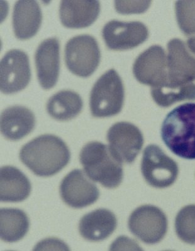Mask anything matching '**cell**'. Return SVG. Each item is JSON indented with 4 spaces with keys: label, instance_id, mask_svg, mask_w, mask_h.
Segmentation results:
<instances>
[{
    "label": "cell",
    "instance_id": "cell-1",
    "mask_svg": "<svg viewBox=\"0 0 195 251\" xmlns=\"http://www.w3.org/2000/svg\"><path fill=\"white\" fill-rule=\"evenodd\" d=\"M68 146L61 139L52 134L38 136L23 146L20 158L36 176H55L70 160Z\"/></svg>",
    "mask_w": 195,
    "mask_h": 251
},
{
    "label": "cell",
    "instance_id": "cell-2",
    "mask_svg": "<svg viewBox=\"0 0 195 251\" xmlns=\"http://www.w3.org/2000/svg\"><path fill=\"white\" fill-rule=\"evenodd\" d=\"M164 143L172 153L195 159V103L176 107L167 114L161 127Z\"/></svg>",
    "mask_w": 195,
    "mask_h": 251
},
{
    "label": "cell",
    "instance_id": "cell-3",
    "mask_svg": "<svg viewBox=\"0 0 195 251\" xmlns=\"http://www.w3.org/2000/svg\"><path fill=\"white\" fill-rule=\"evenodd\" d=\"M80 158L85 174L92 180L108 188L118 187L122 183L123 162L109 146L91 141L83 148Z\"/></svg>",
    "mask_w": 195,
    "mask_h": 251
},
{
    "label": "cell",
    "instance_id": "cell-4",
    "mask_svg": "<svg viewBox=\"0 0 195 251\" xmlns=\"http://www.w3.org/2000/svg\"><path fill=\"white\" fill-rule=\"evenodd\" d=\"M124 100L122 80L115 70L111 69L98 78L91 89V114L96 118L116 115L122 110Z\"/></svg>",
    "mask_w": 195,
    "mask_h": 251
},
{
    "label": "cell",
    "instance_id": "cell-5",
    "mask_svg": "<svg viewBox=\"0 0 195 251\" xmlns=\"http://www.w3.org/2000/svg\"><path fill=\"white\" fill-rule=\"evenodd\" d=\"M100 50L96 40L89 35L76 36L65 47V62L69 71L80 77H87L97 69Z\"/></svg>",
    "mask_w": 195,
    "mask_h": 251
},
{
    "label": "cell",
    "instance_id": "cell-6",
    "mask_svg": "<svg viewBox=\"0 0 195 251\" xmlns=\"http://www.w3.org/2000/svg\"><path fill=\"white\" fill-rule=\"evenodd\" d=\"M141 171L148 184L158 188L173 184L179 174L175 161L154 145L148 146L143 150Z\"/></svg>",
    "mask_w": 195,
    "mask_h": 251
},
{
    "label": "cell",
    "instance_id": "cell-7",
    "mask_svg": "<svg viewBox=\"0 0 195 251\" xmlns=\"http://www.w3.org/2000/svg\"><path fill=\"white\" fill-rule=\"evenodd\" d=\"M128 226L135 236L147 244L162 241L167 230V220L162 210L153 205L137 208L129 217Z\"/></svg>",
    "mask_w": 195,
    "mask_h": 251
},
{
    "label": "cell",
    "instance_id": "cell-8",
    "mask_svg": "<svg viewBox=\"0 0 195 251\" xmlns=\"http://www.w3.org/2000/svg\"><path fill=\"white\" fill-rule=\"evenodd\" d=\"M31 72L28 54L13 49L4 55L0 62V89L10 94L26 88L30 82Z\"/></svg>",
    "mask_w": 195,
    "mask_h": 251
},
{
    "label": "cell",
    "instance_id": "cell-9",
    "mask_svg": "<svg viewBox=\"0 0 195 251\" xmlns=\"http://www.w3.org/2000/svg\"><path fill=\"white\" fill-rule=\"evenodd\" d=\"M133 73L139 82L152 88L167 84V56L162 47L153 46L140 53L134 62Z\"/></svg>",
    "mask_w": 195,
    "mask_h": 251
},
{
    "label": "cell",
    "instance_id": "cell-10",
    "mask_svg": "<svg viewBox=\"0 0 195 251\" xmlns=\"http://www.w3.org/2000/svg\"><path fill=\"white\" fill-rule=\"evenodd\" d=\"M102 36L108 48L115 50L135 48L149 37L146 26L140 22L111 20L105 25Z\"/></svg>",
    "mask_w": 195,
    "mask_h": 251
},
{
    "label": "cell",
    "instance_id": "cell-11",
    "mask_svg": "<svg viewBox=\"0 0 195 251\" xmlns=\"http://www.w3.org/2000/svg\"><path fill=\"white\" fill-rule=\"evenodd\" d=\"M107 138L111 151L123 163H133L143 145L140 129L128 122L116 123L112 126Z\"/></svg>",
    "mask_w": 195,
    "mask_h": 251
},
{
    "label": "cell",
    "instance_id": "cell-12",
    "mask_svg": "<svg viewBox=\"0 0 195 251\" xmlns=\"http://www.w3.org/2000/svg\"><path fill=\"white\" fill-rule=\"evenodd\" d=\"M60 194L67 205L82 208L91 205L98 200L99 190L82 170H74L61 181Z\"/></svg>",
    "mask_w": 195,
    "mask_h": 251
},
{
    "label": "cell",
    "instance_id": "cell-13",
    "mask_svg": "<svg viewBox=\"0 0 195 251\" xmlns=\"http://www.w3.org/2000/svg\"><path fill=\"white\" fill-rule=\"evenodd\" d=\"M168 83L180 86L195 80V57L188 50L182 40L175 39L167 44Z\"/></svg>",
    "mask_w": 195,
    "mask_h": 251
},
{
    "label": "cell",
    "instance_id": "cell-14",
    "mask_svg": "<svg viewBox=\"0 0 195 251\" xmlns=\"http://www.w3.org/2000/svg\"><path fill=\"white\" fill-rule=\"evenodd\" d=\"M38 80L44 89L55 86L60 68L59 44L55 37L44 40L37 47L35 55Z\"/></svg>",
    "mask_w": 195,
    "mask_h": 251
},
{
    "label": "cell",
    "instance_id": "cell-15",
    "mask_svg": "<svg viewBox=\"0 0 195 251\" xmlns=\"http://www.w3.org/2000/svg\"><path fill=\"white\" fill-rule=\"evenodd\" d=\"M0 125L4 138L12 141L20 140L34 128L35 115L26 107H9L1 112Z\"/></svg>",
    "mask_w": 195,
    "mask_h": 251
},
{
    "label": "cell",
    "instance_id": "cell-16",
    "mask_svg": "<svg viewBox=\"0 0 195 251\" xmlns=\"http://www.w3.org/2000/svg\"><path fill=\"white\" fill-rule=\"evenodd\" d=\"M42 13L39 3L32 0L15 3L13 12V27L18 39H30L37 33L42 24Z\"/></svg>",
    "mask_w": 195,
    "mask_h": 251
},
{
    "label": "cell",
    "instance_id": "cell-17",
    "mask_svg": "<svg viewBox=\"0 0 195 251\" xmlns=\"http://www.w3.org/2000/svg\"><path fill=\"white\" fill-rule=\"evenodd\" d=\"M117 227V219L111 210L100 208L88 213L80 222L81 235L89 241H101L113 234Z\"/></svg>",
    "mask_w": 195,
    "mask_h": 251
},
{
    "label": "cell",
    "instance_id": "cell-18",
    "mask_svg": "<svg viewBox=\"0 0 195 251\" xmlns=\"http://www.w3.org/2000/svg\"><path fill=\"white\" fill-rule=\"evenodd\" d=\"M100 11L98 1H61L60 19L66 27H87L97 19Z\"/></svg>",
    "mask_w": 195,
    "mask_h": 251
},
{
    "label": "cell",
    "instance_id": "cell-19",
    "mask_svg": "<svg viewBox=\"0 0 195 251\" xmlns=\"http://www.w3.org/2000/svg\"><path fill=\"white\" fill-rule=\"evenodd\" d=\"M32 185L20 170L6 166L0 170V200L4 202H19L30 196Z\"/></svg>",
    "mask_w": 195,
    "mask_h": 251
},
{
    "label": "cell",
    "instance_id": "cell-20",
    "mask_svg": "<svg viewBox=\"0 0 195 251\" xmlns=\"http://www.w3.org/2000/svg\"><path fill=\"white\" fill-rule=\"evenodd\" d=\"M84 106L82 98L75 92L66 90L58 92L47 102V111L56 120L66 122L75 118Z\"/></svg>",
    "mask_w": 195,
    "mask_h": 251
},
{
    "label": "cell",
    "instance_id": "cell-21",
    "mask_svg": "<svg viewBox=\"0 0 195 251\" xmlns=\"http://www.w3.org/2000/svg\"><path fill=\"white\" fill-rule=\"evenodd\" d=\"M29 219L23 210L1 208L0 210V235L2 241L15 243L24 238L28 232Z\"/></svg>",
    "mask_w": 195,
    "mask_h": 251
},
{
    "label": "cell",
    "instance_id": "cell-22",
    "mask_svg": "<svg viewBox=\"0 0 195 251\" xmlns=\"http://www.w3.org/2000/svg\"><path fill=\"white\" fill-rule=\"evenodd\" d=\"M151 95L159 106L167 107L178 102L195 100V84L194 83L180 86L169 85L151 89Z\"/></svg>",
    "mask_w": 195,
    "mask_h": 251
},
{
    "label": "cell",
    "instance_id": "cell-23",
    "mask_svg": "<svg viewBox=\"0 0 195 251\" xmlns=\"http://www.w3.org/2000/svg\"><path fill=\"white\" fill-rule=\"evenodd\" d=\"M175 7L179 28L188 38V49L195 54V1H177Z\"/></svg>",
    "mask_w": 195,
    "mask_h": 251
},
{
    "label": "cell",
    "instance_id": "cell-24",
    "mask_svg": "<svg viewBox=\"0 0 195 251\" xmlns=\"http://www.w3.org/2000/svg\"><path fill=\"white\" fill-rule=\"evenodd\" d=\"M176 234L185 243L195 244V205L186 206L177 214Z\"/></svg>",
    "mask_w": 195,
    "mask_h": 251
},
{
    "label": "cell",
    "instance_id": "cell-25",
    "mask_svg": "<svg viewBox=\"0 0 195 251\" xmlns=\"http://www.w3.org/2000/svg\"><path fill=\"white\" fill-rule=\"evenodd\" d=\"M151 1H115L116 12L122 14L141 13L149 7Z\"/></svg>",
    "mask_w": 195,
    "mask_h": 251
}]
</instances>
